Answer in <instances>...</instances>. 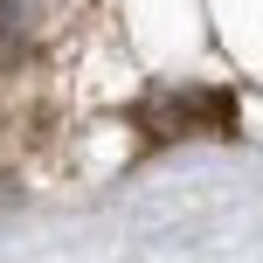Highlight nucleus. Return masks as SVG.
<instances>
[{
	"label": "nucleus",
	"mask_w": 263,
	"mask_h": 263,
	"mask_svg": "<svg viewBox=\"0 0 263 263\" xmlns=\"http://www.w3.org/2000/svg\"><path fill=\"white\" fill-rule=\"evenodd\" d=\"M145 118H153V132H166V139H187V132H201V125L222 132V125H229V97H215V90H201V97L180 90V97H159Z\"/></svg>",
	"instance_id": "1"
},
{
	"label": "nucleus",
	"mask_w": 263,
	"mask_h": 263,
	"mask_svg": "<svg viewBox=\"0 0 263 263\" xmlns=\"http://www.w3.org/2000/svg\"><path fill=\"white\" fill-rule=\"evenodd\" d=\"M28 28H35V0H0V55L21 49Z\"/></svg>",
	"instance_id": "2"
}]
</instances>
